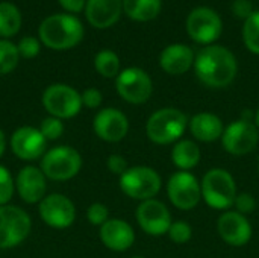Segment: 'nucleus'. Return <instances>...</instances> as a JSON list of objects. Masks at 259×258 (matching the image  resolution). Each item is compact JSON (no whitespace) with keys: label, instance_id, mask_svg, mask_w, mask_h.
Masks as SVG:
<instances>
[{"label":"nucleus","instance_id":"nucleus-9","mask_svg":"<svg viewBox=\"0 0 259 258\" xmlns=\"http://www.w3.org/2000/svg\"><path fill=\"white\" fill-rule=\"evenodd\" d=\"M118 96L132 105L146 103L153 93V82L147 71L140 67H127L115 78Z\"/></svg>","mask_w":259,"mask_h":258},{"label":"nucleus","instance_id":"nucleus-42","mask_svg":"<svg viewBox=\"0 0 259 258\" xmlns=\"http://www.w3.org/2000/svg\"><path fill=\"white\" fill-rule=\"evenodd\" d=\"M258 172H259V160H258Z\"/></svg>","mask_w":259,"mask_h":258},{"label":"nucleus","instance_id":"nucleus-17","mask_svg":"<svg viewBox=\"0 0 259 258\" xmlns=\"http://www.w3.org/2000/svg\"><path fill=\"white\" fill-rule=\"evenodd\" d=\"M93 129L100 140L106 143H118L129 132V120L126 114L117 108H103L96 114Z\"/></svg>","mask_w":259,"mask_h":258},{"label":"nucleus","instance_id":"nucleus-6","mask_svg":"<svg viewBox=\"0 0 259 258\" xmlns=\"http://www.w3.org/2000/svg\"><path fill=\"white\" fill-rule=\"evenodd\" d=\"M39 169L47 179L68 181L80 172L82 157L71 146H55L42 155Z\"/></svg>","mask_w":259,"mask_h":258},{"label":"nucleus","instance_id":"nucleus-20","mask_svg":"<svg viewBox=\"0 0 259 258\" xmlns=\"http://www.w3.org/2000/svg\"><path fill=\"white\" fill-rule=\"evenodd\" d=\"M196 55L187 44H170L159 53V67L171 76H181L194 65Z\"/></svg>","mask_w":259,"mask_h":258},{"label":"nucleus","instance_id":"nucleus-11","mask_svg":"<svg viewBox=\"0 0 259 258\" xmlns=\"http://www.w3.org/2000/svg\"><path fill=\"white\" fill-rule=\"evenodd\" d=\"M167 196L176 208L182 211L194 210L202 201L200 181L191 172L179 170L168 178Z\"/></svg>","mask_w":259,"mask_h":258},{"label":"nucleus","instance_id":"nucleus-13","mask_svg":"<svg viewBox=\"0 0 259 258\" xmlns=\"http://www.w3.org/2000/svg\"><path fill=\"white\" fill-rule=\"evenodd\" d=\"M135 217L140 228L152 237L165 236L173 224L170 210L164 202L158 201L156 198L140 202L135 211Z\"/></svg>","mask_w":259,"mask_h":258},{"label":"nucleus","instance_id":"nucleus-10","mask_svg":"<svg viewBox=\"0 0 259 258\" xmlns=\"http://www.w3.org/2000/svg\"><path fill=\"white\" fill-rule=\"evenodd\" d=\"M222 30L223 23L220 15L208 6L194 8L187 17V32L199 44H214L220 38Z\"/></svg>","mask_w":259,"mask_h":258},{"label":"nucleus","instance_id":"nucleus-35","mask_svg":"<svg viewBox=\"0 0 259 258\" xmlns=\"http://www.w3.org/2000/svg\"><path fill=\"white\" fill-rule=\"evenodd\" d=\"M106 166H108V170L112 173V175H118L121 176L127 169H129V164L126 161V158L120 154H112L108 157V161H106Z\"/></svg>","mask_w":259,"mask_h":258},{"label":"nucleus","instance_id":"nucleus-40","mask_svg":"<svg viewBox=\"0 0 259 258\" xmlns=\"http://www.w3.org/2000/svg\"><path fill=\"white\" fill-rule=\"evenodd\" d=\"M253 122H255L256 128H258V129H259V108H258V109H256V111H255V120H253Z\"/></svg>","mask_w":259,"mask_h":258},{"label":"nucleus","instance_id":"nucleus-29","mask_svg":"<svg viewBox=\"0 0 259 258\" xmlns=\"http://www.w3.org/2000/svg\"><path fill=\"white\" fill-rule=\"evenodd\" d=\"M168 239L176 245H185L193 237V228L185 220H175L167 233Z\"/></svg>","mask_w":259,"mask_h":258},{"label":"nucleus","instance_id":"nucleus-34","mask_svg":"<svg viewBox=\"0 0 259 258\" xmlns=\"http://www.w3.org/2000/svg\"><path fill=\"white\" fill-rule=\"evenodd\" d=\"M234 207L235 211H238L243 216H247L256 210V199L252 193H238Z\"/></svg>","mask_w":259,"mask_h":258},{"label":"nucleus","instance_id":"nucleus-5","mask_svg":"<svg viewBox=\"0 0 259 258\" xmlns=\"http://www.w3.org/2000/svg\"><path fill=\"white\" fill-rule=\"evenodd\" d=\"M162 179L159 173L147 166H134L129 167L120 176V189L121 192L135 201L144 202L149 199H155L161 192Z\"/></svg>","mask_w":259,"mask_h":258},{"label":"nucleus","instance_id":"nucleus-12","mask_svg":"<svg viewBox=\"0 0 259 258\" xmlns=\"http://www.w3.org/2000/svg\"><path fill=\"white\" fill-rule=\"evenodd\" d=\"M259 143V129L253 122L238 119L225 126V132L222 135L223 149L234 155L243 157L256 149Z\"/></svg>","mask_w":259,"mask_h":258},{"label":"nucleus","instance_id":"nucleus-19","mask_svg":"<svg viewBox=\"0 0 259 258\" xmlns=\"http://www.w3.org/2000/svg\"><path fill=\"white\" fill-rule=\"evenodd\" d=\"M99 236L102 243L114 252H124L135 243V231L123 219H109L100 227Z\"/></svg>","mask_w":259,"mask_h":258},{"label":"nucleus","instance_id":"nucleus-16","mask_svg":"<svg viewBox=\"0 0 259 258\" xmlns=\"http://www.w3.org/2000/svg\"><path fill=\"white\" fill-rule=\"evenodd\" d=\"M11 151L23 161H33L47 152V140L38 128L21 126L11 135Z\"/></svg>","mask_w":259,"mask_h":258},{"label":"nucleus","instance_id":"nucleus-2","mask_svg":"<svg viewBox=\"0 0 259 258\" xmlns=\"http://www.w3.org/2000/svg\"><path fill=\"white\" fill-rule=\"evenodd\" d=\"M39 40L49 49L67 50L77 46L83 38L80 20L71 14H53L39 26Z\"/></svg>","mask_w":259,"mask_h":258},{"label":"nucleus","instance_id":"nucleus-31","mask_svg":"<svg viewBox=\"0 0 259 258\" xmlns=\"http://www.w3.org/2000/svg\"><path fill=\"white\" fill-rule=\"evenodd\" d=\"M39 132L44 135V138L47 141H52V140H58L62 132H64V123L61 119H56V117H46L41 125H39Z\"/></svg>","mask_w":259,"mask_h":258},{"label":"nucleus","instance_id":"nucleus-39","mask_svg":"<svg viewBox=\"0 0 259 258\" xmlns=\"http://www.w3.org/2000/svg\"><path fill=\"white\" fill-rule=\"evenodd\" d=\"M5 149H6V135H5V132L0 129V157L5 154Z\"/></svg>","mask_w":259,"mask_h":258},{"label":"nucleus","instance_id":"nucleus-18","mask_svg":"<svg viewBox=\"0 0 259 258\" xmlns=\"http://www.w3.org/2000/svg\"><path fill=\"white\" fill-rule=\"evenodd\" d=\"M15 190L26 204H39L46 198L47 178L36 166H24L15 178Z\"/></svg>","mask_w":259,"mask_h":258},{"label":"nucleus","instance_id":"nucleus-30","mask_svg":"<svg viewBox=\"0 0 259 258\" xmlns=\"http://www.w3.org/2000/svg\"><path fill=\"white\" fill-rule=\"evenodd\" d=\"M14 192H15V181L11 172L5 166H0V207L8 205V202L12 199Z\"/></svg>","mask_w":259,"mask_h":258},{"label":"nucleus","instance_id":"nucleus-24","mask_svg":"<svg viewBox=\"0 0 259 258\" xmlns=\"http://www.w3.org/2000/svg\"><path fill=\"white\" fill-rule=\"evenodd\" d=\"M162 0H123V11L134 21L155 20L161 12Z\"/></svg>","mask_w":259,"mask_h":258},{"label":"nucleus","instance_id":"nucleus-25","mask_svg":"<svg viewBox=\"0 0 259 258\" xmlns=\"http://www.w3.org/2000/svg\"><path fill=\"white\" fill-rule=\"evenodd\" d=\"M21 27V14L14 3H0V36H14Z\"/></svg>","mask_w":259,"mask_h":258},{"label":"nucleus","instance_id":"nucleus-22","mask_svg":"<svg viewBox=\"0 0 259 258\" xmlns=\"http://www.w3.org/2000/svg\"><path fill=\"white\" fill-rule=\"evenodd\" d=\"M188 129L194 140L202 143H212L222 140L225 132V125L217 114L212 113H197L188 122Z\"/></svg>","mask_w":259,"mask_h":258},{"label":"nucleus","instance_id":"nucleus-36","mask_svg":"<svg viewBox=\"0 0 259 258\" xmlns=\"http://www.w3.org/2000/svg\"><path fill=\"white\" fill-rule=\"evenodd\" d=\"M80 96H82V105L90 109L99 108L103 102V96H102L100 90H97V88H87Z\"/></svg>","mask_w":259,"mask_h":258},{"label":"nucleus","instance_id":"nucleus-15","mask_svg":"<svg viewBox=\"0 0 259 258\" xmlns=\"http://www.w3.org/2000/svg\"><path fill=\"white\" fill-rule=\"evenodd\" d=\"M217 231L222 240L234 248L246 246L253 234V228L247 220V216H243L235 210L223 211L217 220Z\"/></svg>","mask_w":259,"mask_h":258},{"label":"nucleus","instance_id":"nucleus-38","mask_svg":"<svg viewBox=\"0 0 259 258\" xmlns=\"http://www.w3.org/2000/svg\"><path fill=\"white\" fill-rule=\"evenodd\" d=\"M58 2L68 12H80L87 5V0H58Z\"/></svg>","mask_w":259,"mask_h":258},{"label":"nucleus","instance_id":"nucleus-26","mask_svg":"<svg viewBox=\"0 0 259 258\" xmlns=\"http://www.w3.org/2000/svg\"><path fill=\"white\" fill-rule=\"evenodd\" d=\"M94 67L103 78H117L120 75V58L112 50H100L94 58Z\"/></svg>","mask_w":259,"mask_h":258},{"label":"nucleus","instance_id":"nucleus-28","mask_svg":"<svg viewBox=\"0 0 259 258\" xmlns=\"http://www.w3.org/2000/svg\"><path fill=\"white\" fill-rule=\"evenodd\" d=\"M20 55L15 44L6 40H0V76L11 73L18 64Z\"/></svg>","mask_w":259,"mask_h":258},{"label":"nucleus","instance_id":"nucleus-3","mask_svg":"<svg viewBox=\"0 0 259 258\" xmlns=\"http://www.w3.org/2000/svg\"><path fill=\"white\" fill-rule=\"evenodd\" d=\"M188 122L190 119L179 108H161L147 119L146 135L155 144H175L182 140V135L188 128Z\"/></svg>","mask_w":259,"mask_h":258},{"label":"nucleus","instance_id":"nucleus-7","mask_svg":"<svg viewBox=\"0 0 259 258\" xmlns=\"http://www.w3.org/2000/svg\"><path fill=\"white\" fill-rule=\"evenodd\" d=\"M41 102L52 117L61 120L73 119L82 109L80 93L65 84H53L47 87L42 93Z\"/></svg>","mask_w":259,"mask_h":258},{"label":"nucleus","instance_id":"nucleus-8","mask_svg":"<svg viewBox=\"0 0 259 258\" xmlns=\"http://www.w3.org/2000/svg\"><path fill=\"white\" fill-rule=\"evenodd\" d=\"M32 230L29 214L15 205L0 207V249H11L24 242Z\"/></svg>","mask_w":259,"mask_h":258},{"label":"nucleus","instance_id":"nucleus-27","mask_svg":"<svg viewBox=\"0 0 259 258\" xmlns=\"http://www.w3.org/2000/svg\"><path fill=\"white\" fill-rule=\"evenodd\" d=\"M243 41L249 52L259 55V12H253L243 24Z\"/></svg>","mask_w":259,"mask_h":258},{"label":"nucleus","instance_id":"nucleus-14","mask_svg":"<svg viewBox=\"0 0 259 258\" xmlns=\"http://www.w3.org/2000/svg\"><path fill=\"white\" fill-rule=\"evenodd\" d=\"M38 213L41 220L56 230H64L73 225L76 219V207L64 195L52 193L47 195L38 204Z\"/></svg>","mask_w":259,"mask_h":258},{"label":"nucleus","instance_id":"nucleus-23","mask_svg":"<svg viewBox=\"0 0 259 258\" xmlns=\"http://www.w3.org/2000/svg\"><path fill=\"white\" fill-rule=\"evenodd\" d=\"M202 152L194 140H179L171 149V163L182 172H190L199 166Z\"/></svg>","mask_w":259,"mask_h":258},{"label":"nucleus","instance_id":"nucleus-33","mask_svg":"<svg viewBox=\"0 0 259 258\" xmlns=\"http://www.w3.org/2000/svg\"><path fill=\"white\" fill-rule=\"evenodd\" d=\"M17 49H18V55L26 58V59H32L35 58L38 53H39V41L33 36H24L20 40V43L17 44Z\"/></svg>","mask_w":259,"mask_h":258},{"label":"nucleus","instance_id":"nucleus-1","mask_svg":"<svg viewBox=\"0 0 259 258\" xmlns=\"http://www.w3.org/2000/svg\"><path fill=\"white\" fill-rule=\"evenodd\" d=\"M193 68L203 85L209 88H225L235 81L238 61L229 49L211 44L199 50Z\"/></svg>","mask_w":259,"mask_h":258},{"label":"nucleus","instance_id":"nucleus-37","mask_svg":"<svg viewBox=\"0 0 259 258\" xmlns=\"http://www.w3.org/2000/svg\"><path fill=\"white\" fill-rule=\"evenodd\" d=\"M232 11H234V14L237 17H240L243 20H247L253 14L252 2L250 0H235L232 3Z\"/></svg>","mask_w":259,"mask_h":258},{"label":"nucleus","instance_id":"nucleus-41","mask_svg":"<svg viewBox=\"0 0 259 258\" xmlns=\"http://www.w3.org/2000/svg\"><path fill=\"white\" fill-rule=\"evenodd\" d=\"M131 258H144V257H140V255H135V257H131Z\"/></svg>","mask_w":259,"mask_h":258},{"label":"nucleus","instance_id":"nucleus-32","mask_svg":"<svg viewBox=\"0 0 259 258\" xmlns=\"http://www.w3.org/2000/svg\"><path fill=\"white\" fill-rule=\"evenodd\" d=\"M87 220L94 227H102L109 220V210L102 202H94L87 208Z\"/></svg>","mask_w":259,"mask_h":258},{"label":"nucleus","instance_id":"nucleus-21","mask_svg":"<svg viewBox=\"0 0 259 258\" xmlns=\"http://www.w3.org/2000/svg\"><path fill=\"white\" fill-rule=\"evenodd\" d=\"M123 0H87V20L97 29H106L120 20Z\"/></svg>","mask_w":259,"mask_h":258},{"label":"nucleus","instance_id":"nucleus-4","mask_svg":"<svg viewBox=\"0 0 259 258\" xmlns=\"http://www.w3.org/2000/svg\"><path fill=\"white\" fill-rule=\"evenodd\" d=\"M200 187L202 199L208 207L219 211H228L234 207L238 190L235 178L226 169L214 167L208 170L200 181Z\"/></svg>","mask_w":259,"mask_h":258}]
</instances>
